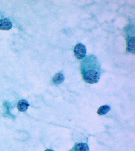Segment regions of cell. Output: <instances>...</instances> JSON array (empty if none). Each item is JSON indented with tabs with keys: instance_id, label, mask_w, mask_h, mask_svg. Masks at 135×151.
<instances>
[{
	"instance_id": "6da1fadb",
	"label": "cell",
	"mask_w": 135,
	"mask_h": 151,
	"mask_svg": "<svg viewBox=\"0 0 135 151\" xmlns=\"http://www.w3.org/2000/svg\"><path fill=\"white\" fill-rule=\"evenodd\" d=\"M81 72L83 79L87 83L93 84L99 81L101 74L100 63L93 54L87 55L81 64Z\"/></svg>"
},
{
	"instance_id": "7a4b0ae2",
	"label": "cell",
	"mask_w": 135,
	"mask_h": 151,
	"mask_svg": "<svg viewBox=\"0 0 135 151\" xmlns=\"http://www.w3.org/2000/svg\"><path fill=\"white\" fill-rule=\"evenodd\" d=\"M126 34L127 50L129 52L135 54V27L134 25H129L126 28Z\"/></svg>"
},
{
	"instance_id": "8992f818",
	"label": "cell",
	"mask_w": 135,
	"mask_h": 151,
	"mask_svg": "<svg viewBox=\"0 0 135 151\" xmlns=\"http://www.w3.org/2000/svg\"><path fill=\"white\" fill-rule=\"evenodd\" d=\"M64 80V76L61 73H57L53 78V82L56 85L60 84L63 82Z\"/></svg>"
},
{
	"instance_id": "5b68a950",
	"label": "cell",
	"mask_w": 135,
	"mask_h": 151,
	"mask_svg": "<svg viewBox=\"0 0 135 151\" xmlns=\"http://www.w3.org/2000/svg\"><path fill=\"white\" fill-rule=\"evenodd\" d=\"M29 106V104L26 100H22L18 103L17 108L20 111L24 112L28 109Z\"/></svg>"
},
{
	"instance_id": "277c9868",
	"label": "cell",
	"mask_w": 135,
	"mask_h": 151,
	"mask_svg": "<svg viewBox=\"0 0 135 151\" xmlns=\"http://www.w3.org/2000/svg\"><path fill=\"white\" fill-rule=\"evenodd\" d=\"M12 27V23L8 19H3L0 20V30H9Z\"/></svg>"
},
{
	"instance_id": "52a82bcc",
	"label": "cell",
	"mask_w": 135,
	"mask_h": 151,
	"mask_svg": "<svg viewBox=\"0 0 135 151\" xmlns=\"http://www.w3.org/2000/svg\"><path fill=\"white\" fill-rule=\"evenodd\" d=\"M74 149L75 151H89V146L85 143H79L74 146Z\"/></svg>"
},
{
	"instance_id": "ba28073f",
	"label": "cell",
	"mask_w": 135,
	"mask_h": 151,
	"mask_svg": "<svg viewBox=\"0 0 135 151\" xmlns=\"http://www.w3.org/2000/svg\"><path fill=\"white\" fill-rule=\"evenodd\" d=\"M111 109V107L108 105H104L99 107L98 111H97V113L99 115H104L107 114L109 111Z\"/></svg>"
},
{
	"instance_id": "3957f363",
	"label": "cell",
	"mask_w": 135,
	"mask_h": 151,
	"mask_svg": "<svg viewBox=\"0 0 135 151\" xmlns=\"http://www.w3.org/2000/svg\"><path fill=\"white\" fill-rule=\"evenodd\" d=\"M74 52L76 58L79 60H81L85 58L86 55V47L82 44L78 43L74 47Z\"/></svg>"
},
{
	"instance_id": "9c48e42d",
	"label": "cell",
	"mask_w": 135,
	"mask_h": 151,
	"mask_svg": "<svg viewBox=\"0 0 135 151\" xmlns=\"http://www.w3.org/2000/svg\"><path fill=\"white\" fill-rule=\"evenodd\" d=\"M45 151H54L53 150H51V149H47V150H45Z\"/></svg>"
}]
</instances>
